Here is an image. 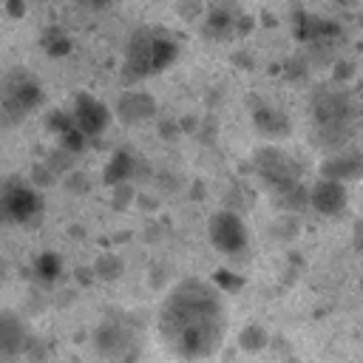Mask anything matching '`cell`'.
Instances as JSON below:
<instances>
[{"label": "cell", "mask_w": 363, "mask_h": 363, "mask_svg": "<svg viewBox=\"0 0 363 363\" xmlns=\"http://www.w3.org/2000/svg\"><path fill=\"white\" fill-rule=\"evenodd\" d=\"M31 346V332L23 315L3 309L0 312V357H20Z\"/></svg>", "instance_id": "30bf717a"}, {"label": "cell", "mask_w": 363, "mask_h": 363, "mask_svg": "<svg viewBox=\"0 0 363 363\" xmlns=\"http://www.w3.org/2000/svg\"><path fill=\"white\" fill-rule=\"evenodd\" d=\"M292 28H295V37L301 43H323V40L340 34V26L335 20H326V17H318L309 11H295Z\"/></svg>", "instance_id": "7c38bea8"}, {"label": "cell", "mask_w": 363, "mask_h": 363, "mask_svg": "<svg viewBox=\"0 0 363 363\" xmlns=\"http://www.w3.org/2000/svg\"><path fill=\"white\" fill-rule=\"evenodd\" d=\"M238 20L241 14L230 6H213L204 23V34L210 40H230L233 34H238Z\"/></svg>", "instance_id": "e0dca14e"}, {"label": "cell", "mask_w": 363, "mask_h": 363, "mask_svg": "<svg viewBox=\"0 0 363 363\" xmlns=\"http://www.w3.org/2000/svg\"><path fill=\"white\" fill-rule=\"evenodd\" d=\"M43 105L40 82L26 71H11L0 82V111L11 119H23Z\"/></svg>", "instance_id": "8992f818"}, {"label": "cell", "mask_w": 363, "mask_h": 363, "mask_svg": "<svg viewBox=\"0 0 363 363\" xmlns=\"http://www.w3.org/2000/svg\"><path fill=\"white\" fill-rule=\"evenodd\" d=\"M68 113H71L77 130H79L85 139L99 136V133L111 125V116H113V113L108 111V105H105L102 99H96L94 94H88V91H79V94L74 96Z\"/></svg>", "instance_id": "ba28073f"}, {"label": "cell", "mask_w": 363, "mask_h": 363, "mask_svg": "<svg viewBox=\"0 0 363 363\" xmlns=\"http://www.w3.org/2000/svg\"><path fill=\"white\" fill-rule=\"evenodd\" d=\"M142 346V323L128 312H111L94 329V352L105 363H139Z\"/></svg>", "instance_id": "3957f363"}, {"label": "cell", "mask_w": 363, "mask_h": 363, "mask_svg": "<svg viewBox=\"0 0 363 363\" xmlns=\"http://www.w3.org/2000/svg\"><path fill=\"white\" fill-rule=\"evenodd\" d=\"M306 193H309V207L320 216H329V218L340 216L349 204V187L343 182H335V179L320 176Z\"/></svg>", "instance_id": "9c48e42d"}, {"label": "cell", "mask_w": 363, "mask_h": 363, "mask_svg": "<svg viewBox=\"0 0 363 363\" xmlns=\"http://www.w3.org/2000/svg\"><path fill=\"white\" fill-rule=\"evenodd\" d=\"M252 122H255V128H258L264 136H269V139L289 136V130H292L289 116H286L281 108H272V105H267V102H261V105L252 108Z\"/></svg>", "instance_id": "2e32d148"}, {"label": "cell", "mask_w": 363, "mask_h": 363, "mask_svg": "<svg viewBox=\"0 0 363 363\" xmlns=\"http://www.w3.org/2000/svg\"><path fill=\"white\" fill-rule=\"evenodd\" d=\"M45 210L43 193L23 182H9L0 187V224H31L40 221Z\"/></svg>", "instance_id": "277c9868"}, {"label": "cell", "mask_w": 363, "mask_h": 363, "mask_svg": "<svg viewBox=\"0 0 363 363\" xmlns=\"http://www.w3.org/2000/svg\"><path fill=\"white\" fill-rule=\"evenodd\" d=\"M133 167H136V156L130 150H116L111 156V162L105 164V170H102V182L111 184V187L128 184L130 176H133Z\"/></svg>", "instance_id": "ac0fdd59"}, {"label": "cell", "mask_w": 363, "mask_h": 363, "mask_svg": "<svg viewBox=\"0 0 363 363\" xmlns=\"http://www.w3.org/2000/svg\"><path fill=\"white\" fill-rule=\"evenodd\" d=\"M156 113V99L147 91H125L116 102V116L125 125H139Z\"/></svg>", "instance_id": "4fadbf2b"}, {"label": "cell", "mask_w": 363, "mask_h": 363, "mask_svg": "<svg viewBox=\"0 0 363 363\" xmlns=\"http://www.w3.org/2000/svg\"><path fill=\"white\" fill-rule=\"evenodd\" d=\"M255 173L272 190V196H278V193L292 190V187L301 184V167H298V162L286 150H281L275 145H267V147H261L255 153Z\"/></svg>", "instance_id": "5b68a950"}, {"label": "cell", "mask_w": 363, "mask_h": 363, "mask_svg": "<svg viewBox=\"0 0 363 363\" xmlns=\"http://www.w3.org/2000/svg\"><path fill=\"white\" fill-rule=\"evenodd\" d=\"M91 3H94V6H99V3H105V0H91Z\"/></svg>", "instance_id": "d4e9b609"}, {"label": "cell", "mask_w": 363, "mask_h": 363, "mask_svg": "<svg viewBox=\"0 0 363 363\" xmlns=\"http://www.w3.org/2000/svg\"><path fill=\"white\" fill-rule=\"evenodd\" d=\"M122 269H125V264L116 252H102L94 261V278H99V281H116L122 275Z\"/></svg>", "instance_id": "7402d4cb"}, {"label": "cell", "mask_w": 363, "mask_h": 363, "mask_svg": "<svg viewBox=\"0 0 363 363\" xmlns=\"http://www.w3.org/2000/svg\"><path fill=\"white\" fill-rule=\"evenodd\" d=\"M6 11L11 17H23L26 14V0H6Z\"/></svg>", "instance_id": "603a6c76"}, {"label": "cell", "mask_w": 363, "mask_h": 363, "mask_svg": "<svg viewBox=\"0 0 363 363\" xmlns=\"http://www.w3.org/2000/svg\"><path fill=\"white\" fill-rule=\"evenodd\" d=\"M159 335L179 360L216 354L227 335V309L216 284L201 278L179 281L159 309Z\"/></svg>", "instance_id": "6da1fadb"}, {"label": "cell", "mask_w": 363, "mask_h": 363, "mask_svg": "<svg viewBox=\"0 0 363 363\" xmlns=\"http://www.w3.org/2000/svg\"><path fill=\"white\" fill-rule=\"evenodd\" d=\"M267 343H269V335H267V329L258 326V323H247V326L238 332V346H241L244 352H250V354L267 349Z\"/></svg>", "instance_id": "44dd1931"}, {"label": "cell", "mask_w": 363, "mask_h": 363, "mask_svg": "<svg viewBox=\"0 0 363 363\" xmlns=\"http://www.w3.org/2000/svg\"><path fill=\"white\" fill-rule=\"evenodd\" d=\"M207 238L218 252L238 255L250 244V230L235 210H216L207 221Z\"/></svg>", "instance_id": "52a82bcc"}, {"label": "cell", "mask_w": 363, "mask_h": 363, "mask_svg": "<svg viewBox=\"0 0 363 363\" xmlns=\"http://www.w3.org/2000/svg\"><path fill=\"white\" fill-rule=\"evenodd\" d=\"M320 176L323 179H335V182H357L363 179V153H343V156H332L320 164Z\"/></svg>", "instance_id": "9a60e30c"}, {"label": "cell", "mask_w": 363, "mask_h": 363, "mask_svg": "<svg viewBox=\"0 0 363 363\" xmlns=\"http://www.w3.org/2000/svg\"><path fill=\"white\" fill-rule=\"evenodd\" d=\"M45 125L57 136V145L65 153H79L85 147V136L77 130V125H74V119H71L68 111H51L48 119H45Z\"/></svg>", "instance_id": "5bb4252c"}, {"label": "cell", "mask_w": 363, "mask_h": 363, "mask_svg": "<svg viewBox=\"0 0 363 363\" xmlns=\"http://www.w3.org/2000/svg\"><path fill=\"white\" fill-rule=\"evenodd\" d=\"M352 116V105L346 94L337 91H320L315 96V119L323 130H343Z\"/></svg>", "instance_id": "8fae6325"}, {"label": "cell", "mask_w": 363, "mask_h": 363, "mask_svg": "<svg viewBox=\"0 0 363 363\" xmlns=\"http://www.w3.org/2000/svg\"><path fill=\"white\" fill-rule=\"evenodd\" d=\"M179 57V40L164 31V28H139L130 34L128 45H125V65L122 74L136 82L145 77H153L159 71H164L167 65H173V60Z\"/></svg>", "instance_id": "7a4b0ae2"}, {"label": "cell", "mask_w": 363, "mask_h": 363, "mask_svg": "<svg viewBox=\"0 0 363 363\" xmlns=\"http://www.w3.org/2000/svg\"><path fill=\"white\" fill-rule=\"evenodd\" d=\"M352 244H354V250L357 252H363V218L354 224V230H352Z\"/></svg>", "instance_id": "cb8c5ba5"}, {"label": "cell", "mask_w": 363, "mask_h": 363, "mask_svg": "<svg viewBox=\"0 0 363 363\" xmlns=\"http://www.w3.org/2000/svg\"><path fill=\"white\" fill-rule=\"evenodd\" d=\"M31 269H34V278H37V281L54 284V281L60 278V272H62V258H60L57 252H40V255L34 258Z\"/></svg>", "instance_id": "d6986e66"}, {"label": "cell", "mask_w": 363, "mask_h": 363, "mask_svg": "<svg viewBox=\"0 0 363 363\" xmlns=\"http://www.w3.org/2000/svg\"><path fill=\"white\" fill-rule=\"evenodd\" d=\"M40 45H43V51H45L48 57H65V54L71 51V37H68L62 28L51 26V28H45V31H43Z\"/></svg>", "instance_id": "ffe728a7"}]
</instances>
